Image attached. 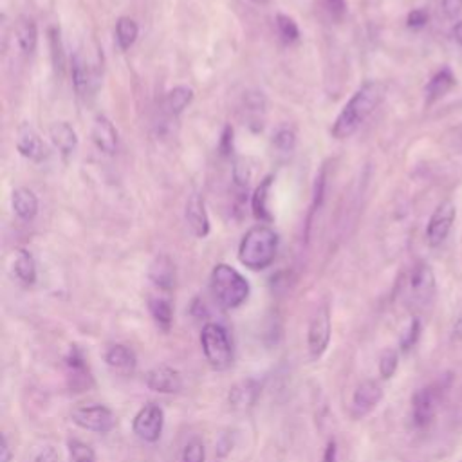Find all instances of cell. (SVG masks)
I'll list each match as a JSON object with an SVG mask.
<instances>
[{"label":"cell","mask_w":462,"mask_h":462,"mask_svg":"<svg viewBox=\"0 0 462 462\" xmlns=\"http://www.w3.org/2000/svg\"><path fill=\"white\" fill-rule=\"evenodd\" d=\"M385 98V85L381 82H365L352 98L345 103L342 112L333 123L331 136L334 139H347L358 132V129L367 121V118L379 107Z\"/></svg>","instance_id":"6da1fadb"},{"label":"cell","mask_w":462,"mask_h":462,"mask_svg":"<svg viewBox=\"0 0 462 462\" xmlns=\"http://www.w3.org/2000/svg\"><path fill=\"white\" fill-rule=\"evenodd\" d=\"M279 234L268 224H257L246 231L239 246V261L252 271L268 270L279 253Z\"/></svg>","instance_id":"7a4b0ae2"},{"label":"cell","mask_w":462,"mask_h":462,"mask_svg":"<svg viewBox=\"0 0 462 462\" xmlns=\"http://www.w3.org/2000/svg\"><path fill=\"white\" fill-rule=\"evenodd\" d=\"M209 289L222 309H237L250 297V282L227 264H217L213 268Z\"/></svg>","instance_id":"3957f363"},{"label":"cell","mask_w":462,"mask_h":462,"mask_svg":"<svg viewBox=\"0 0 462 462\" xmlns=\"http://www.w3.org/2000/svg\"><path fill=\"white\" fill-rule=\"evenodd\" d=\"M200 347L208 365L213 370H226L234 363V347H231L227 331L218 324H206L200 333Z\"/></svg>","instance_id":"277c9868"},{"label":"cell","mask_w":462,"mask_h":462,"mask_svg":"<svg viewBox=\"0 0 462 462\" xmlns=\"http://www.w3.org/2000/svg\"><path fill=\"white\" fill-rule=\"evenodd\" d=\"M435 297V275L430 264L417 262L406 280V300L413 307H426Z\"/></svg>","instance_id":"5b68a950"},{"label":"cell","mask_w":462,"mask_h":462,"mask_svg":"<svg viewBox=\"0 0 462 462\" xmlns=\"http://www.w3.org/2000/svg\"><path fill=\"white\" fill-rule=\"evenodd\" d=\"M71 76H73V85H75V91L78 96L89 98L98 91V85H100L98 64L84 51H76L73 55Z\"/></svg>","instance_id":"8992f818"},{"label":"cell","mask_w":462,"mask_h":462,"mask_svg":"<svg viewBox=\"0 0 462 462\" xmlns=\"http://www.w3.org/2000/svg\"><path fill=\"white\" fill-rule=\"evenodd\" d=\"M331 334H333V322H331V307L329 304H322L311 324H309V333H307V349L311 360H320L325 351L329 349L331 343Z\"/></svg>","instance_id":"52a82bcc"},{"label":"cell","mask_w":462,"mask_h":462,"mask_svg":"<svg viewBox=\"0 0 462 462\" xmlns=\"http://www.w3.org/2000/svg\"><path fill=\"white\" fill-rule=\"evenodd\" d=\"M71 419L76 426L94 433H107L116 426V417L105 404L78 406L71 412Z\"/></svg>","instance_id":"ba28073f"},{"label":"cell","mask_w":462,"mask_h":462,"mask_svg":"<svg viewBox=\"0 0 462 462\" xmlns=\"http://www.w3.org/2000/svg\"><path fill=\"white\" fill-rule=\"evenodd\" d=\"M164 426V412L155 403L145 404L132 421L134 433L145 442H157Z\"/></svg>","instance_id":"9c48e42d"},{"label":"cell","mask_w":462,"mask_h":462,"mask_svg":"<svg viewBox=\"0 0 462 462\" xmlns=\"http://www.w3.org/2000/svg\"><path fill=\"white\" fill-rule=\"evenodd\" d=\"M455 217H457V208L451 200H444L435 208L426 226V241L431 248L440 246L448 239Z\"/></svg>","instance_id":"30bf717a"},{"label":"cell","mask_w":462,"mask_h":462,"mask_svg":"<svg viewBox=\"0 0 462 462\" xmlns=\"http://www.w3.org/2000/svg\"><path fill=\"white\" fill-rule=\"evenodd\" d=\"M442 385L435 386H424L421 390L415 392L413 399H412V419L413 424L417 428H424L431 422V419L435 417V412L439 408V401H440V392Z\"/></svg>","instance_id":"8fae6325"},{"label":"cell","mask_w":462,"mask_h":462,"mask_svg":"<svg viewBox=\"0 0 462 462\" xmlns=\"http://www.w3.org/2000/svg\"><path fill=\"white\" fill-rule=\"evenodd\" d=\"M383 399V388L376 381H363L358 385L351 403V413L354 419H361L370 413Z\"/></svg>","instance_id":"7c38bea8"},{"label":"cell","mask_w":462,"mask_h":462,"mask_svg":"<svg viewBox=\"0 0 462 462\" xmlns=\"http://www.w3.org/2000/svg\"><path fill=\"white\" fill-rule=\"evenodd\" d=\"M17 150L22 157L33 163H42L48 157V147L44 139L30 123L21 125L17 130Z\"/></svg>","instance_id":"4fadbf2b"},{"label":"cell","mask_w":462,"mask_h":462,"mask_svg":"<svg viewBox=\"0 0 462 462\" xmlns=\"http://www.w3.org/2000/svg\"><path fill=\"white\" fill-rule=\"evenodd\" d=\"M145 383L150 390L157 394H177L182 388L181 374L166 365H159L150 369L145 374Z\"/></svg>","instance_id":"5bb4252c"},{"label":"cell","mask_w":462,"mask_h":462,"mask_svg":"<svg viewBox=\"0 0 462 462\" xmlns=\"http://www.w3.org/2000/svg\"><path fill=\"white\" fill-rule=\"evenodd\" d=\"M91 138L100 152H103L107 155H114L118 152V145H120L118 130L105 114H98L94 118L93 129H91Z\"/></svg>","instance_id":"9a60e30c"},{"label":"cell","mask_w":462,"mask_h":462,"mask_svg":"<svg viewBox=\"0 0 462 462\" xmlns=\"http://www.w3.org/2000/svg\"><path fill=\"white\" fill-rule=\"evenodd\" d=\"M186 224L191 229V234L197 239H204L209 234V217L206 211L204 199L199 193H191L186 200V209H184Z\"/></svg>","instance_id":"2e32d148"},{"label":"cell","mask_w":462,"mask_h":462,"mask_svg":"<svg viewBox=\"0 0 462 462\" xmlns=\"http://www.w3.org/2000/svg\"><path fill=\"white\" fill-rule=\"evenodd\" d=\"M105 363L107 367L120 374V376H130L134 374L136 367H138V360H136V354L132 352V349H129L127 345H111L107 351H105Z\"/></svg>","instance_id":"e0dca14e"},{"label":"cell","mask_w":462,"mask_h":462,"mask_svg":"<svg viewBox=\"0 0 462 462\" xmlns=\"http://www.w3.org/2000/svg\"><path fill=\"white\" fill-rule=\"evenodd\" d=\"M13 35H15L17 48L24 57L35 55L39 46V28L31 17H21L15 24Z\"/></svg>","instance_id":"ac0fdd59"},{"label":"cell","mask_w":462,"mask_h":462,"mask_svg":"<svg viewBox=\"0 0 462 462\" xmlns=\"http://www.w3.org/2000/svg\"><path fill=\"white\" fill-rule=\"evenodd\" d=\"M49 139L64 157L73 155L78 148V134L67 121L53 123L49 127Z\"/></svg>","instance_id":"d6986e66"},{"label":"cell","mask_w":462,"mask_h":462,"mask_svg":"<svg viewBox=\"0 0 462 462\" xmlns=\"http://www.w3.org/2000/svg\"><path fill=\"white\" fill-rule=\"evenodd\" d=\"M12 208L21 220L30 222L39 213V197L31 188H15L12 193Z\"/></svg>","instance_id":"ffe728a7"},{"label":"cell","mask_w":462,"mask_h":462,"mask_svg":"<svg viewBox=\"0 0 462 462\" xmlns=\"http://www.w3.org/2000/svg\"><path fill=\"white\" fill-rule=\"evenodd\" d=\"M148 279L161 291H172L173 286H175V266H173V262L166 255L157 257L150 266Z\"/></svg>","instance_id":"44dd1931"},{"label":"cell","mask_w":462,"mask_h":462,"mask_svg":"<svg viewBox=\"0 0 462 462\" xmlns=\"http://www.w3.org/2000/svg\"><path fill=\"white\" fill-rule=\"evenodd\" d=\"M66 363H67V370H69V376L73 378V388H89L91 385V374H89V369H87V361L82 354V351L73 345L67 358H66Z\"/></svg>","instance_id":"7402d4cb"},{"label":"cell","mask_w":462,"mask_h":462,"mask_svg":"<svg viewBox=\"0 0 462 462\" xmlns=\"http://www.w3.org/2000/svg\"><path fill=\"white\" fill-rule=\"evenodd\" d=\"M453 87H455V76H453V73H451L448 67L440 69L439 73H435V75L431 76V80H430L428 85H426V102H428V103L437 102L439 98L446 96Z\"/></svg>","instance_id":"603a6c76"},{"label":"cell","mask_w":462,"mask_h":462,"mask_svg":"<svg viewBox=\"0 0 462 462\" xmlns=\"http://www.w3.org/2000/svg\"><path fill=\"white\" fill-rule=\"evenodd\" d=\"M13 273L22 284H26V286L35 284V280H37V262H35V257L31 255V252L19 250L15 253Z\"/></svg>","instance_id":"cb8c5ba5"},{"label":"cell","mask_w":462,"mask_h":462,"mask_svg":"<svg viewBox=\"0 0 462 462\" xmlns=\"http://www.w3.org/2000/svg\"><path fill=\"white\" fill-rule=\"evenodd\" d=\"M191 102H193V89L188 85H177L166 94L164 109L170 116H179L188 109Z\"/></svg>","instance_id":"d4e9b609"},{"label":"cell","mask_w":462,"mask_h":462,"mask_svg":"<svg viewBox=\"0 0 462 462\" xmlns=\"http://www.w3.org/2000/svg\"><path fill=\"white\" fill-rule=\"evenodd\" d=\"M114 35H116V44H118V48H120L121 51H129V49L136 44V40H138V37H139V26H138V22H136L134 19H130V17H121V19H118V22H116Z\"/></svg>","instance_id":"484cf974"},{"label":"cell","mask_w":462,"mask_h":462,"mask_svg":"<svg viewBox=\"0 0 462 462\" xmlns=\"http://www.w3.org/2000/svg\"><path fill=\"white\" fill-rule=\"evenodd\" d=\"M271 181H273V177H266L264 182H261V186L255 190L253 199H252L255 217L261 218V220H266V222L273 220V215H271L270 204H268L270 191H271Z\"/></svg>","instance_id":"4316f807"},{"label":"cell","mask_w":462,"mask_h":462,"mask_svg":"<svg viewBox=\"0 0 462 462\" xmlns=\"http://www.w3.org/2000/svg\"><path fill=\"white\" fill-rule=\"evenodd\" d=\"M148 309H150V315L155 320V324L161 329L168 331L172 325V320H173V309H172L170 300L163 298V297H152L148 300Z\"/></svg>","instance_id":"83f0119b"},{"label":"cell","mask_w":462,"mask_h":462,"mask_svg":"<svg viewBox=\"0 0 462 462\" xmlns=\"http://www.w3.org/2000/svg\"><path fill=\"white\" fill-rule=\"evenodd\" d=\"M229 401L237 408H246L255 401V386L252 381H244L237 386H234L229 394Z\"/></svg>","instance_id":"f1b7e54d"},{"label":"cell","mask_w":462,"mask_h":462,"mask_svg":"<svg viewBox=\"0 0 462 462\" xmlns=\"http://www.w3.org/2000/svg\"><path fill=\"white\" fill-rule=\"evenodd\" d=\"M277 30L286 44H295L300 40V28L289 15H277Z\"/></svg>","instance_id":"f546056e"},{"label":"cell","mask_w":462,"mask_h":462,"mask_svg":"<svg viewBox=\"0 0 462 462\" xmlns=\"http://www.w3.org/2000/svg\"><path fill=\"white\" fill-rule=\"evenodd\" d=\"M69 455L73 462H96L94 449L78 439L69 440Z\"/></svg>","instance_id":"4dcf8cb0"},{"label":"cell","mask_w":462,"mask_h":462,"mask_svg":"<svg viewBox=\"0 0 462 462\" xmlns=\"http://www.w3.org/2000/svg\"><path fill=\"white\" fill-rule=\"evenodd\" d=\"M397 365H399V356L395 351L388 349L383 352L381 360H379V374L383 379H390L395 370H397Z\"/></svg>","instance_id":"1f68e13d"},{"label":"cell","mask_w":462,"mask_h":462,"mask_svg":"<svg viewBox=\"0 0 462 462\" xmlns=\"http://www.w3.org/2000/svg\"><path fill=\"white\" fill-rule=\"evenodd\" d=\"M206 448L200 440H191L182 449V462H204Z\"/></svg>","instance_id":"d6a6232c"},{"label":"cell","mask_w":462,"mask_h":462,"mask_svg":"<svg viewBox=\"0 0 462 462\" xmlns=\"http://www.w3.org/2000/svg\"><path fill=\"white\" fill-rule=\"evenodd\" d=\"M273 143H275V147H277L280 152L288 154V152H293V148H295V145H297V136H295V132H293L291 129H280V130L275 134Z\"/></svg>","instance_id":"836d02e7"},{"label":"cell","mask_w":462,"mask_h":462,"mask_svg":"<svg viewBox=\"0 0 462 462\" xmlns=\"http://www.w3.org/2000/svg\"><path fill=\"white\" fill-rule=\"evenodd\" d=\"M419 333H421L419 320H412V324L408 325L406 333H404L403 338H401V347H403V351H410V349L415 345V342H417V338H419Z\"/></svg>","instance_id":"e575fe53"},{"label":"cell","mask_w":462,"mask_h":462,"mask_svg":"<svg viewBox=\"0 0 462 462\" xmlns=\"http://www.w3.org/2000/svg\"><path fill=\"white\" fill-rule=\"evenodd\" d=\"M442 12L448 19L455 21L462 13V0H442Z\"/></svg>","instance_id":"d590c367"},{"label":"cell","mask_w":462,"mask_h":462,"mask_svg":"<svg viewBox=\"0 0 462 462\" xmlns=\"http://www.w3.org/2000/svg\"><path fill=\"white\" fill-rule=\"evenodd\" d=\"M428 24V13L422 10H413L408 15V26L410 28H422Z\"/></svg>","instance_id":"8d00e7d4"},{"label":"cell","mask_w":462,"mask_h":462,"mask_svg":"<svg viewBox=\"0 0 462 462\" xmlns=\"http://www.w3.org/2000/svg\"><path fill=\"white\" fill-rule=\"evenodd\" d=\"M327 8H329L333 17L342 19L347 12V3H345V0H327Z\"/></svg>","instance_id":"74e56055"},{"label":"cell","mask_w":462,"mask_h":462,"mask_svg":"<svg viewBox=\"0 0 462 462\" xmlns=\"http://www.w3.org/2000/svg\"><path fill=\"white\" fill-rule=\"evenodd\" d=\"M35 462H58V453L55 451V448H44L39 451V455L35 457Z\"/></svg>","instance_id":"f35d334b"},{"label":"cell","mask_w":462,"mask_h":462,"mask_svg":"<svg viewBox=\"0 0 462 462\" xmlns=\"http://www.w3.org/2000/svg\"><path fill=\"white\" fill-rule=\"evenodd\" d=\"M3 457H0V462H12V458H13V453H12V448H10V440H8V437L4 435L3 437Z\"/></svg>","instance_id":"ab89813d"},{"label":"cell","mask_w":462,"mask_h":462,"mask_svg":"<svg viewBox=\"0 0 462 462\" xmlns=\"http://www.w3.org/2000/svg\"><path fill=\"white\" fill-rule=\"evenodd\" d=\"M451 338L453 340H462V315L455 320L453 329H451Z\"/></svg>","instance_id":"60d3db41"},{"label":"cell","mask_w":462,"mask_h":462,"mask_svg":"<svg viewBox=\"0 0 462 462\" xmlns=\"http://www.w3.org/2000/svg\"><path fill=\"white\" fill-rule=\"evenodd\" d=\"M453 39L462 46V21H458V22L453 26Z\"/></svg>","instance_id":"b9f144b4"},{"label":"cell","mask_w":462,"mask_h":462,"mask_svg":"<svg viewBox=\"0 0 462 462\" xmlns=\"http://www.w3.org/2000/svg\"><path fill=\"white\" fill-rule=\"evenodd\" d=\"M252 3H255L257 6H266L271 3V0H252Z\"/></svg>","instance_id":"7bdbcfd3"},{"label":"cell","mask_w":462,"mask_h":462,"mask_svg":"<svg viewBox=\"0 0 462 462\" xmlns=\"http://www.w3.org/2000/svg\"><path fill=\"white\" fill-rule=\"evenodd\" d=\"M460 462H462V460H460Z\"/></svg>","instance_id":"ee69618b"}]
</instances>
